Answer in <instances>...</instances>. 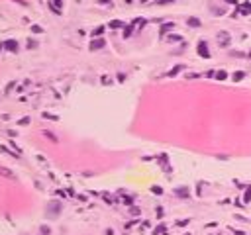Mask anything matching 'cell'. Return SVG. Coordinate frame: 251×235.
<instances>
[{
	"mask_svg": "<svg viewBox=\"0 0 251 235\" xmlns=\"http://www.w3.org/2000/svg\"><path fill=\"white\" fill-rule=\"evenodd\" d=\"M243 78V72H235L233 75V80H241Z\"/></svg>",
	"mask_w": 251,
	"mask_h": 235,
	"instance_id": "cell-12",
	"label": "cell"
},
{
	"mask_svg": "<svg viewBox=\"0 0 251 235\" xmlns=\"http://www.w3.org/2000/svg\"><path fill=\"white\" fill-rule=\"evenodd\" d=\"M226 2H230V4H235V0H226Z\"/></svg>",
	"mask_w": 251,
	"mask_h": 235,
	"instance_id": "cell-15",
	"label": "cell"
},
{
	"mask_svg": "<svg viewBox=\"0 0 251 235\" xmlns=\"http://www.w3.org/2000/svg\"><path fill=\"white\" fill-rule=\"evenodd\" d=\"M6 49H12V51L18 49V43L16 41H6Z\"/></svg>",
	"mask_w": 251,
	"mask_h": 235,
	"instance_id": "cell-7",
	"label": "cell"
},
{
	"mask_svg": "<svg viewBox=\"0 0 251 235\" xmlns=\"http://www.w3.org/2000/svg\"><path fill=\"white\" fill-rule=\"evenodd\" d=\"M169 2H173V0H157V4H169Z\"/></svg>",
	"mask_w": 251,
	"mask_h": 235,
	"instance_id": "cell-13",
	"label": "cell"
},
{
	"mask_svg": "<svg viewBox=\"0 0 251 235\" xmlns=\"http://www.w3.org/2000/svg\"><path fill=\"white\" fill-rule=\"evenodd\" d=\"M98 2H100V4H108V2H110V0H98Z\"/></svg>",
	"mask_w": 251,
	"mask_h": 235,
	"instance_id": "cell-14",
	"label": "cell"
},
{
	"mask_svg": "<svg viewBox=\"0 0 251 235\" xmlns=\"http://www.w3.org/2000/svg\"><path fill=\"white\" fill-rule=\"evenodd\" d=\"M243 200H245V202L251 200V188H247V192H245V196H243Z\"/></svg>",
	"mask_w": 251,
	"mask_h": 235,
	"instance_id": "cell-11",
	"label": "cell"
},
{
	"mask_svg": "<svg viewBox=\"0 0 251 235\" xmlns=\"http://www.w3.org/2000/svg\"><path fill=\"white\" fill-rule=\"evenodd\" d=\"M198 55H200V57H210V51H208V43H206V41H200V43H198Z\"/></svg>",
	"mask_w": 251,
	"mask_h": 235,
	"instance_id": "cell-1",
	"label": "cell"
},
{
	"mask_svg": "<svg viewBox=\"0 0 251 235\" xmlns=\"http://www.w3.org/2000/svg\"><path fill=\"white\" fill-rule=\"evenodd\" d=\"M241 14H245V16H247V14H251V2H243V4H239V8H238Z\"/></svg>",
	"mask_w": 251,
	"mask_h": 235,
	"instance_id": "cell-2",
	"label": "cell"
},
{
	"mask_svg": "<svg viewBox=\"0 0 251 235\" xmlns=\"http://www.w3.org/2000/svg\"><path fill=\"white\" fill-rule=\"evenodd\" d=\"M110 28H122V22H120V20H114V22H110Z\"/></svg>",
	"mask_w": 251,
	"mask_h": 235,
	"instance_id": "cell-10",
	"label": "cell"
},
{
	"mask_svg": "<svg viewBox=\"0 0 251 235\" xmlns=\"http://www.w3.org/2000/svg\"><path fill=\"white\" fill-rule=\"evenodd\" d=\"M249 55H251V53H249Z\"/></svg>",
	"mask_w": 251,
	"mask_h": 235,
	"instance_id": "cell-16",
	"label": "cell"
},
{
	"mask_svg": "<svg viewBox=\"0 0 251 235\" xmlns=\"http://www.w3.org/2000/svg\"><path fill=\"white\" fill-rule=\"evenodd\" d=\"M177 194H181V198H187V196H188V190H187V188H181V190L177 188Z\"/></svg>",
	"mask_w": 251,
	"mask_h": 235,
	"instance_id": "cell-8",
	"label": "cell"
},
{
	"mask_svg": "<svg viewBox=\"0 0 251 235\" xmlns=\"http://www.w3.org/2000/svg\"><path fill=\"white\" fill-rule=\"evenodd\" d=\"M49 6H51V10H55L57 14L61 12V0H51V2H49Z\"/></svg>",
	"mask_w": 251,
	"mask_h": 235,
	"instance_id": "cell-3",
	"label": "cell"
},
{
	"mask_svg": "<svg viewBox=\"0 0 251 235\" xmlns=\"http://www.w3.org/2000/svg\"><path fill=\"white\" fill-rule=\"evenodd\" d=\"M171 28H173V24H165L163 28H161V35H163V33H167V32H169Z\"/></svg>",
	"mask_w": 251,
	"mask_h": 235,
	"instance_id": "cell-9",
	"label": "cell"
},
{
	"mask_svg": "<svg viewBox=\"0 0 251 235\" xmlns=\"http://www.w3.org/2000/svg\"><path fill=\"white\" fill-rule=\"evenodd\" d=\"M100 47H104V39H96L90 43V49H100Z\"/></svg>",
	"mask_w": 251,
	"mask_h": 235,
	"instance_id": "cell-4",
	"label": "cell"
},
{
	"mask_svg": "<svg viewBox=\"0 0 251 235\" xmlns=\"http://www.w3.org/2000/svg\"><path fill=\"white\" fill-rule=\"evenodd\" d=\"M214 77H216L218 80H226V78H228V72H226V71H218Z\"/></svg>",
	"mask_w": 251,
	"mask_h": 235,
	"instance_id": "cell-6",
	"label": "cell"
},
{
	"mask_svg": "<svg viewBox=\"0 0 251 235\" xmlns=\"http://www.w3.org/2000/svg\"><path fill=\"white\" fill-rule=\"evenodd\" d=\"M188 26H192V28H200V20H198V18H188Z\"/></svg>",
	"mask_w": 251,
	"mask_h": 235,
	"instance_id": "cell-5",
	"label": "cell"
}]
</instances>
